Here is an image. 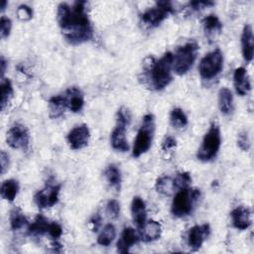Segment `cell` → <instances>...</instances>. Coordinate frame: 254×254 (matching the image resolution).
Instances as JSON below:
<instances>
[{
	"label": "cell",
	"mask_w": 254,
	"mask_h": 254,
	"mask_svg": "<svg viewBox=\"0 0 254 254\" xmlns=\"http://www.w3.org/2000/svg\"><path fill=\"white\" fill-rule=\"evenodd\" d=\"M85 7V1H75L72 5L63 2L58 6L59 27L64 38L71 45H80L93 38V28Z\"/></svg>",
	"instance_id": "obj_1"
},
{
	"label": "cell",
	"mask_w": 254,
	"mask_h": 254,
	"mask_svg": "<svg viewBox=\"0 0 254 254\" xmlns=\"http://www.w3.org/2000/svg\"><path fill=\"white\" fill-rule=\"evenodd\" d=\"M145 70L151 87L155 90H163L173 79V54L167 52L159 60L146 58Z\"/></svg>",
	"instance_id": "obj_2"
},
{
	"label": "cell",
	"mask_w": 254,
	"mask_h": 254,
	"mask_svg": "<svg viewBox=\"0 0 254 254\" xmlns=\"http://www.w3.org/2000/svg\"><path fill=\"white\" fill-rule=\"evenodd\" d=\"M156 130L155 117L152 113H147L144 115L140 128L137 132V136L134 140L132 156L135 158L147 153L152 146L154 135Z\"/></svg>",
	"instance_id": "obj_3"
},
{
	"label": "cell",
	"mask_w": 254,
	"mask_h": 254,
	"mask_svg": "<svg viewBox=\"0 0 254 254\" xmlns=\"http://www.w3.org/2000/svg\"><path fill=\"white\" fill-rule=\"evenodd\" d=\"M132 119V114L129 108L121 106L116 113V124L110 135L111 147L119 152L129 150L128 141L126 139V130Z\"/></svg>",
	"instance_id": "obj_4"
},
{
	"label": "cell",
	"mask_w": 254,
	"mask_h": 254,
	"mask_svg": "<svg viewBox=\"0 0 254 254\" xmlns=\"http://www.w3.org/2000/svg\"><path fill=\"white\" fill-rule=\"evenodd\" d=\"M200 197V190L190 187L179 190L173 198L171 212L176 217H185L190 215L195 203Z\"/></svg>",
	"instance_id": "obj_5"
},
{
	"label": "cell",
	"mask_w": 254,
	"mask_h": 254,
	"mask_svg": "<svg viewBox=\"0 0 254 254\" xmlns=\"http://www.w3.org/2000/svg\"><path fill=\"white\" fill-rule=\"evenodd\" d=\"M198 51V45L194 41L187 42L177 48L173 55V70L178 75L186 74L193 65Z\"/></svg>",
	"instance_id": "obj_6"
},
{
	"label": "cell",
	"mask_w": 254,
	"mask_h": 254,
	"mask_svg": "<svg viewBox=\"0 0 254 254\" xmlns=\"http://www.w3.org/2000/svg\"><path fill=\"white\" fill-rule=\"evenodd\" d=\"M221 134L219 125L212 122L204 134L202 142L197 150L196 158L201 162H208L214 159L220 149Z\"/></svg>",
	"instance_id": "obj_7"
},
{
	"label": "cell",
	"mask_w": 254,
	"mask_h": 254,
	"mask_svg": "<svg viewBox=\"0 0 254 254\" xmlns=\"http://www.w3.org/2000/svg\"><path fill=\"white\" fill-rule=\"evenodd\" d=\"M223 54L219 49L207 53L199 62L198 73L203 80L215 78L223 68Z\"/></svg>",
	"instance_id": "obj_8"
},
{
	"label": "cell",
	"mask_w": 254,
	"mask_h": 254,
	"mask_svg": "<svg viewBox=\"0 0 254 254\" xmlns=\"http://www.w3.org/2000/svg\"><path fill=\"white\" fill-rule=\"evenodd\" d=\"M175 12V8L170 1H158L155 6L147 9L140 16L141 23L147 28L159 26L165 19Z\"/></svg>",
	"instance_id": "obj_9"
},
{
	"label": "cell",
	"mask_w": 254,
	"mask_h": 254,
	"mask_svg": "<svg viewBox=\"0 0 254 254\" xmlns=\"http://www.w3.org/2000/svg\"><path fill=\"white\" fill-rule=\"evenodd\" d=\"M61 185L47 183L46 186L34 195V201L40 209L52 207L59 201Z\"/></svg>",
	"instance_id": "obj_10"
},
{
	"label": "cell",
	"mask_w": 254,
	"mask_h": 254,
	"mask_svg": "<svg viewBox=\"0 0 254 254\" xmlns=\"http://www.w3.org/2000/svg\"><path fill=\"white\" fill-rule=\"evenodd\" d=\"M6 142L13 149L27 150L30 145V134L23 124H14L6 134Z\"/></svg>",
	"instance_id": "obj_11"
},
{
	"label": "cell",
	"mask_w": 254,
	"mask_h": 254,
	"mask_svg": "<svg viewBox=\"0 0 254 254\" xmlns=\"http://www.w3.org/2000/svg\"><path fill=\"white\" fill-rule=\"evenodd\" d=\"M90 131L86 124H80L73 127L66 136V141L70 149L80 150L88 145Z\"/></svg>",
	"instance_id": "obj_12"
},
{
	"label": "cell",
	"mask_w": 254,
	"mask_h": 254,
	"mask_svg": "<svg viewBox=\"0 0 254 254\" xmlns=\"http://www.w3.org/2000/svg\"><path fill=\"white\" fill-rule=\"evenodd\" d=\"M209 232H210V227L207 223L192 226L189 230L188 236H187L189 247L192 250H198L203 244L205 238L209 235Z\"/></svg>",
	"instance_id": "obj_13"
},
{
	"label": "cell",
	"mask_w": 254,
	"mask_h": 254,
	"mask_svg": "<svg viewBox=\"0 0 254 254\" xmlns=\"http://www.w3.org/2000/svg\"><path fill=\"white\" fill-rule=\"evenodd\" d=\"M233 226L238 230H246L252 223L251 210L243 205L237 206L230 212Z\"/></svg>",
	"instance_id": "obj_14"
},
{
	"label": "cell",
	"mask_w": 254,
	"mask_h": 254,
	"mask_svg": "<svg viewBox=\"0 0 254 254\" xmlns=\"http://www.w3.org/2000/svg\"><path fill=\"white\" fill-rule=\"evenodd\" d=\"M66 108L71 112H79L84 105V97L79 88L76 86L68 87L64 93Z\"/></svg>",
	"instance_id": "obj_15"
},
{
	"label": "cell",
	"mask_w": 254,
	"mask_h": 254,
	"mask_svg": "<svg viewBox=\"0 0 254 254\" xmlns=\"http://www.w3.org/2000/svg\"><path fill=\"white\" fill-rule=\"evenodd\" d=\"M241 51L243 59L246 63H250L254 56V38L251 25L246 24L241 34Z\"/></svg>",
	"instance_id": "obj_16"
},
{
	"label": "cell",
	"mask_w": 254,
	"mask_h": 254,
	"mask_svg": "<svg viewBox=\"0 0 254 254\" xmlns=\"http://www.w3.org/2000/svg\"><path fill=\"white\" fill-rule=\"evenodd\" d=\"M233 84L237 94L244 96L251 89L250 78L247 73V70L243 66L235 68L233 73Z\"/></svg>",
	"instance_id": "obj_17"
},
{
	"label": "cell",
	"mask_w": 254,
	"mask_h": 254,
	"mask_svg": "<svg viewBox=\"0 0 254 254\" xmlns=\"http://www.w3.org/2000/svg\"><path fill=\"white\" fill-rule=\"evenodd\" d=\"M131 214L138 229H141L147 221V208L145 201L140 196H134L131 202Z\"/></svg>",
	"instance_id": "obj_18"
},
{
	"label": "cell",
	"mask_w": 254,
	"mask_h": 254,
	"mask_svg": "<svg viewBox=\"0 0 254 254\" xmlns=\"http://www.w3.org/2000/svg\"><path fill=\"white\" fill-rule=\"evenodd\" d=\"M140 240V236L136 232V230L132 227H125L121 233L119 240L117 241L116 247L117 251L120 253H127L129 252L130 248L138 243Z\"/></svg>",
	"instance_id": "obj_19"
},
{
	"label": "cell",
	"mask_w": 254,
	"mask_h": 254,
	"mask_svg": "<svg viewBox=\"0 0 254 254\" xmlns=\"http://www.w3.org/2000/svg\"><path fill=\"white\" fill-rule=\"evenodd\" d=\"M162 234V226L156 220H148L140 229V238L145 242H151L159 239Z\"/></svg>",
	"instance_id": "obj_20"
},
{
	"label": "cell",
	"mask_w": 254,
	"mask_h": 254,
	"mask_svg": "<svg viewBox=\"0 0 254 254\" xmlns=\"http://www.w3.org/2000/svg\"><path fill=\"white\" fill-rule=\"evenodd\" d=\"M233 95L229 88L221 87L218 91V108L222 115L227 116L233 111Z\"/></svg>",
	"instance_id": "obj_21"
},
{
	"label": "cell",
	"mask_w": 254,
	"mask_h": 254,
	"mask_svg": "<svg viewBox=\"0 0 254 254\" xmlns=\"http://www.w3.org/2000/svg\"><path fill=\"white\" fill-rule=\"evenodd\" d=\"M203 31L208 39H213L219 35L222 31V23L216 15L210 14L206 16L202 21Z\"/></svg>",
	"instance_id": "obj_22"
},
{
	"label": "cell",
	"mask_w": 254,
	"mask_h": 254,
	"mask_svg": "<svg viewBox=\"0 0 254 254\" xmlns=\"http://www.w3.org/2000/svg\"><path fill=\"white\" fill-rule=\"evenodd\" d=\"M51 221H49L44 215L38 214L35 220L27 227L28 234L31 236H42L48 234Z\"/></svg>",
	"instance_id": "obj_23"
},
{
	"label": "cell",
	"mask_w": 254,
	"mask_h": 254,
	"mask_svg": "<svg viewBox=\"0 0 254 254\" xmlns=\"http://www.w3.org/2000/svg\"><path fill=\"white\" fill-rule=\"evenodd\" d=\"M65 109H66V104H65V100H64L63 93L54 95L50 98L49 112H50L51 118L55 119V118L61 117L64 113Z\"/></svg>",
	"instance_id": "obj_24"
},
{
	"label": "cell",
	"mask_w": 254,
	"mask_h": 254,
	"mask_svg": "<svg viewBox=\"0 0 254 254\" xmlns=\"http://www.w3.org/2000/svg\"><path fill=\"white\" fill-rule=\"evenodd\" d=\"M20 190L19 182L14 179H9L6 180L2 183L1 189H0V193L3 199L7 201H13Z\"/></svg>",
	"instance_id": "obj_25"
},
{
	"label": "cell",
	"mask_w": 254,
	"mask_h": 254,
	"mask_svg": "<svg viewBox=\"0 0 254 254\" xmlns=\"http://www.w3.org/2000/svg\"><path fill=\"white\" fill-rule=\"evenodd\" d=\"M104 177L111 188L119 190L121 188V172L114 164L108 165L104 171Z\"/></svg>",
	"instance_id": "obj_26"
},
{
	"label": "cell",
	"mask_w": 254,
	"mask_h": 254,
	"mask_svg": "<svg viewBox=\"0 0 254 254\" xmlns=\"http://www.w3.org/2000/svg\"><path fill=\"white\" fill-rule=\"evenodd\" d=\"M156 190L164 195H170L175 190L173 179L169 176H161L157 179L155 184Z\"/></svg>",
	"instance_id": "obj_27"
},
{
	"label": "cell",
	"mask_w": 254,
	"mask_h": 254,
	"mask_svg": "<svg viewBox=\"0 0 254 254\" xmlns=\"http://www.w3.org/2000/svg\"><path fill=\"white\" fill-rule=\"evenodd\" d=\"M29 222L25 215L18 208H14L10 212V226L13 231H18L24 228L25 226H29Z\"/></svg>",
	"instance_id": "obj_28"
},
{
	"label": "cell",
	"mask_w": 254,
	"mask_h": 254,
	"mask_svg": "<svg viewBox=\"0 0 254 254\" xmlns=\"http://www.w3.org/2000/svg\"><path fill=\"white\" fill-rule=\"evenodd\" d=\"M116 236V229L113 224H106L97 237V243L101 246H108L112 243Z\"/></svg>",
	"instance_id": "obj_29"
},
{
	"label": "cell",
	"mask_w": 254,
	"mask_h": 254,
	"mask_svg": "<svg viewBox=\"0 0 254 254\" xmlns=\"http://www.w3.org/2000/svg\"><path fill=\"white\" fill-rule=\"evenodd\" d=\"M13 97V85L9 78H1V109L4 110L5 107L10 102Z\"/></svg>",
	"instance_id": "obj_30"
},
{
	"label": "cell",
	"mask_w": 254,
	"mask_h": 254,
	"mask_svg": "<svg viewBox=\"0 0 254 254\" xmlns=\"http://www.w3.org/2000/svg\"><path fill=\"white\" fill-rule=\"evenodd\" d=\"M188 116L183 109L177 107L172 109L170 113V123L175 128H184L188 125Z\"/></svg>",
	"instance_id": "obj_31"
},
{
	"label": "cell",
	"mask_w": 254,
	"mask_h": 254,
	"mask_svg": "<svg viewBox=\"0 0 254 254\" xmlns=\"http://www.w3.org/2000/svg\"><path fill=\"white\" fill-rule=\"evenodd\" d=\"M191 183V177L190 173L188 172H181L178 173L175 178L173 179V184H174V189L175 190H182L189 188Z\"/></svg>",
	"instance_id": "obj_32"
},
{
	"label": "cell",
	"mask_w": 254,
	"mask_h": 254,
	"mask_svg": "<svg viewBox=\"0 0 254 254\" xmlns=\"http://www.w3.org/2000/svg\"><path fill=\"white\" fill-rule=\"evenodd\" d=\"M16 15L20 21H23V22L30 21L33 18V10L30 6L26 4H22L17 8Z\"/></svg>",
	"instance_id": "obj_33"
},
{
	"label": "cell",
	"mask_w": 254,
	"mask_h": 254,
	"mask_svg": "<svg viewBox=\"0 0 254 254\" xmlns=\"http://www.w3.org/2000/svg\"><path fill=\"white\" fill-rule=\"evenodd\" d=\"M12 29V21L8 17L2 16L0 20V35L2 39L9 37Z\"/></svg>",
	"instance_id": "obj_34"
},
{
	"label": "cell",
	"mask_w": 254,
	"mask_h": 254,
	"mask_svg": "<svg viewBox=\"0 0 254 254\" xmlns=\"http://www.w3.org/2000/svg\"><path fill=\"white\" fill-rule=\"evenodd\" d=\"M106 213L111 218H117L120 213V204L116 199L108 200L106 204Z\"/></svg>",
	"instance_id": "obj_35"
},
{
	"label": "cell",
	"mask_w": 254,
	"mask_h": 254,
	"mask_svg": "<svg viewBox=\"0 0 254 254\" xmlns=\"http://www.w3.org/2000/svg\"><path fill=\"white\" fill-rule=\"evenodd\" d=\"M237 146L244 152H247L250 149V140L246 131L239 133L237 137Z\"/></svg>",
	"instance_id": "obj_36"
},
{
	"label": "cell",
	"mask_w": 254,
	"mask_h": 254,
	"mask_svg": "<svg viewBox=\"0 0 254 254\" xmlns=\"http://www.w3.org/2000/svg\"><path fill=\"white\" fill-rule=\"evenodd\" d=\"M48 234L54 240H58L62 236V234H63V227H62V225L60 223H58L57 221H51V225H50Z\"/></svg>",
	"instance_id": "obj_37"
},
{
	"label": "cell",
	"mask_w": 254,
	"mask_h": 254,
	"mask_svg": "<svg viewBox=\"0 0 254 254\" xmlns=\"http://www.w3.org/2000/svg\"><path fill=\"white\" fill-rule=\"evenodd\" d=\"M0 164H1V174L3 175L6 173L10 165L9 155L5 151H1L0 153Z\"/></svg>",
	"instance_id": "obj_38"
},
{
	"label": "cell",
	"mask_w": 254,
	"mask_h": 254,
	"mask_svg": "<svg viewBox=\"0 0 254 254\" xmlns=\"http://www.w3.org/2000/svg\"><path fill=\"white\" fill-rule=\"evenodd\" d=\"M190 7H191L192 10H200L202 8H206L208 6H213L214 2L211 1H192L190 2Z\"/></svg>",
	"instance_id": "obj_39"
},
{
	"label": "cell",
	"mask_w": 254,
	"mask_h": 254,
	"mask_svg": "<svg viewBox=\"0 0 254 254\" xmlns=\"http://www.w3.org/2000/svg\"><path fill=\"white\" fill-rule=\"evenodd\" d=\"M177 146V141L174 137L172 136H168L165 138V140L163 141L162 143V149L164 151H168V150H171L173 148H175Z\"/></svg>",
	"instance_id": "obj_40"
},
{
	"label": "cell",
	"mask_w": 254,
	"mask_h": 254,
	"mask_svg": "<svg viewBox=\"0 0 254 254\" xmlns=\"http://www.w3.org/2000/svg\"><path fill=\"white\" fill-rule=\"evenodd\" d=\"M100 224H101V216H100L98 213H96V214H94V215L90 218V220H89V225H90L91 230H92L93 232L97 231L98 228H99V226H100Z\"/></svg>",
	"instance_id": "obj_41"
},
{
	"label": "cell",
	"mask_w": 254,
	"mask_h": 254,
	"mask_svg": "<svg viewBox=\"0 0 254 254\" xmlns=\"http://www.w3.org/2000/svg\"><path fill=\"white\" fill-rule=\"evenodd\" d=\"M0 64H1V78H4V73L6 71V66H7V62L4 59V57H1Z\"/></svg>",
	"instance_id": "obj_42"
},
{
	"label": "cell",
	"mask_w": 254,
	"mask_h": 254,
	"mask_svg": "<svg viewBox=\"0 0 254 254\" xmlns=\"http://www.w3.org/2000/svg\"><path fill=\"white\" fill-rule=\"evenodd\" d=\"M6 5H7V1H3L2 5H1V12H4V10L6 9Z\"/></svg>",
	"instance_id": "obj_43"
}]
</instances>
